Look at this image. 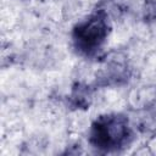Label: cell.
<instances>
[{
  "label": "cell",
  "mask_w": 156,
  "mask_h": 156,
  "mask_svg": "<svg viewBox=\"0 0 156 156\" xmlns=\"http://www.w3.org/2000/svg\"><path fill=\"white\" fill-rule=\"evenodd\" d=\"M134 140L129 117L121 112L104 113L96 117L88 132V143L101 154H115L126 150Z\"/></svg>",
  "instance_id": "1"
},
{
  "label": "cell",
  "mask_w": 156,
  "mask_h": 156,
  "mask_svg": "<svg viewBox=\"0 0 156 156\" xmlns=\"http://www.w3.org/2000/svg\"><path fill=\"white\" fill-rule=\"evenodd\" d=\"M111 21L104 9H98L78 21L71 30L74 51L85 58L96 57L105 48L111 34Z\"/></svg>",
  "instance_id": "2"
}]
</instances>
